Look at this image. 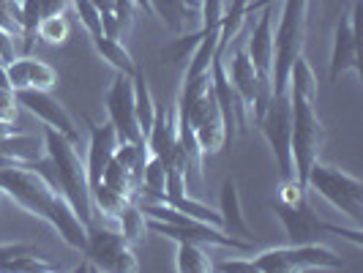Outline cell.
<instances>
[{"label":"cell","mask_w":363,"mask_h":273,"mask_svg":"<svg viewBox=\"0 0 363 273\" xmlns=\"http://www.w3.org/2000/svg\"><path fill=\"white\" fill-rule=\"evenodd\" d=\"M6 82H9L11 91H22V88L52 91L57 85V72L50 63L25 55V57H14V60L6 63Z\"/></svg>","instance_id":"obj_15"},{"label":"cell","mask_w":363,"mask_h":273,"mask_svg":"<svg viewBox=\"0 0 363 273\" xmlns=\"http://www.w3.org/2000/svg\"><path fill=\"white\" fill-rule=\"evenodd\" d=\"M0 202H3V191H0Z\"/></svg>","instance_id":"obj_36"},{"label":"cell","mask_w":363,"mask_h":273,"mask_svg":"<svg viewBox=\"0 0 363 273\" xmlns=\"http://www.w3.org/2000/svg\"><path fill=\"white\" fill-rule=\"evenodd\" d=\"M85 262L93 271H107V273H134L140 271L137 255L126 243V238L109 227H99L88 221L85 224V249H82Z\"/></svg>","instance_id":"obj_8"},{"label":"cell","mask_w":363,"mask_h":273,"mask_svg":"<svg viewBox=\"0 0 363 273\" xmlns=\"http://www.w3.org/2000/svg\"><path fill=\"white\" fill-rule=\"evenodd\" d=\"M257 126L262 131L265 143L271 145V153L279 167L281 183H292L295 169H292V150H290V137H292V112H290V96H271V101L265 104L262 115L257 118Z\"/></svg>","instance_id":"obj_9"},{"label":"cell","mask_w":363,"mask_h":273,"mask_svg":"<svg viewBox=\"0 0 363 273\" xmlns=\"http://www.w3.org/2000/svg\"><path fill=\"white\" fill-rule=\"evenodd\" d=\"M19 11H22V50L25 55L33 50V44H36V28L38 22H41V6H38V0H19Z\"/></svg>","instance_id":"obj_27"},{"label":"cell","mask_w":363,"mask_h":273,"mask_svg":"<svg viewBox=\"0 0 363 273\" xmlns=\"http://www.w3.org/2000/svg\"><path fill=\"white\" fill-rule=\"evenodd\" d=\"M361 17H363V3L352 0L350 11L342 14V19L333 28V47H330V79L336 82L342 74L352 72L361 77Z\"/></svg>","instance_id":"obj_10"},{"label":"cell","mask_w":363,"mask_h":273,"mask_svg":"<svg viewBox=\"0 0 363 273\" xmlns=\"http://www.w3.org/2000/svg\"><path fill=\"white\" fill-rule=\"evenodd\" d=\"M44 153L52 167V186L60 189V194L69 200L74 213L82 218V224L93 221L88 172H85V162L77 153V145L63 134H57L55 128L44 126Z\"/></svg>","instance_id":"obj_3"},{"label":"cell","mask_w":363,"mask_h":273,"mask_svg":"<svg viewBox=\"0 0 363 273\" xmlns=\"http://www.w3.org/2000/svg\"><path fill=\"white\" fill-rule=\"evenodd\" d=\"M104 107H107L109 123L118 131L121 143H145L140 123H137V109H134V82L126 74H115L104 93Z\"/></svg>","instance_id":"obj_11"},{"label":"cell","mask_w":363,"mask_h":273,"mask_svg":"<svg viewBox=\"0 0 363 273\" xmlns=\"http://www.w3.org/2000/svg\"><path fill=\"white\" fill-rule=\"evenodd\" d=\"M118 224H121V235L126 238V243H140V240H145L147 235V218L145 213L140 211V205L134 200H128L126 205H123V211L118 213V218H115Z\"/></svg>","instance_id":"obj_23"},{"label":"cell","mask_w":363,"mask_h":273,"mask_svg":"<svg viewBox=\"0 0 363 273\" xmlns=\"http://www.w3.org/2000/svg\"><path fill=\"white\" fill-rule=\"evenodd\" d=\"M175 140H178V115H175V104H162L156 107V115H153V123L145 134V145L147 153L164 159L172 147H175Z\"/></svg>","instance_id":"obj_18"},{"label":"cell","mask_w":363,"mask_h":273,"mask_svg":"<svg viewBox=\"0 0 363 273\" xmlns=\"http://www.w3.org/2000/svg\"><path fill=\"white\" fill-rule=\"evenodd\" d=\"M213 271H224V273H255V265L252 260H227V262H213Z\"/></svg>","instance_id":"obj_33"},{"label":"cell","mask_w":363,"mask_h":273,"mask_svg":"<svg viewBox=\"0 0 363 273\" xmlns=\"http://www.w3.org/2000/svg\"><path fill=\"white\" fill-rule=\"evenodd\" d=\"M175 268L181 273H211L213 271V260L208 257L202 243L191 240H178V257H175Z\"/></svg>","instance_id":"obj_22"},{"label":"cell","mask_w":363,"mask_h":273,"mask_svg":"<svg viewBox=\"0 0 363 273\" xmlns=\"http://www.w3.org/2000/svg\"><path fill=\"white\" fill-rule=\"evenodd\" d=\"M202 30H194V33H181V36H175L169 44H164L162 50H159V55H162L164 63H172V66H178V63H183V60H189L191 57V52L197 50V44L202 41Z\"/></svg>","instance_id":"obj_24"},{"label":"cell","mask_w":363,"mask_h":273,"mask_svg":"<svg viewBox=\"0 0 363 273\" xmlns=\"http://www.w3.org/2000/svg\"><path fill=\"white\" fill-rule=\"evenodd\" d=\"M74 6V11H77V19H79V25L88 30V36L96 38L101 36V14H99V9L93 6L91 0H69Z\"/></svg>","instance_id":"obj_28"},{"label":"cell","mask_w":363,"mask_h":273,"mask_svg":"<svg viewBox=\"0 0 363 273\" xmlns=\"http://www.w3.org/2000/svg\"><path fill=\"white\" fill-rule=\"evenodd\" d=\"M317 74L309 66V60L301 55L290 69L287 79V96H290V112H292V169L298 183L306 189V172L311 164L320 159L323 145H325V126L314 109L317 101Z\"/></svg>","instance_id":"obj_2"},{"label":"cell","mask_w":363,"mask_h":273,"mask_svg":"<svg viewBox=\"0 0 363 273\" xmlns=\"http://www.w3.org/2000/svg\"><path fill=\"white\" fill-rule=\"evenodd\" d=\"M273 9L271 6H265V9H259V19H257L255 30H252V36L246 41V55H249V60H252V66H255L257 77H259V82L262 85H268L271 88V66H273Z\"/></svg>","instance_id":"obj_14"},{"label":"cell","mask_w":363,"mask_h":273,"mask_svg":"<svg viewBox=\"0 0 363 273\" xmlns=\"http://www.w3.org/2000/svg\"><path fill=\"white\" fill-rule=\"evenodd\" d=\"M306 19H309V0H284L279 28L273 33L271 96H284L287 93L292 63L303 55Z\"/></svg>","instance_id":"obj_4"},{"label":"cell","mask_w":363,"mask_h":273,"mask_svg":"<svg viewBox=\"0 0 363 273\" xmlns=\"http://www.w3.org/2000/svg\"><path fill=\"white\" fill-rule=\"evenodd\" d=\"M36 38H41L50 47H63L72 38V19L66 17V14L44 17L36 28Z\"/></svg>","instance_id":"obj_25"},{"label":"cell","mask_w":363,"mask_h":273,"mask_svg":"<svg viewBox=\"0 0 363 273\" xmlns=\"http://www.w3.org/2000/svg\"><path fill=\"white\" fill-rule=\"evenodd\" d=\"M126 197L123 194H118V191H112L107 183H96V186H91V205L93 211H99L101 216L107 218H118V213L123 211V205H126Z\"/></svg>","instance_id":"obj_26"},{"label":"cell","mask_w":363,"mask_h":273,"mask_svg":"<svg viewBox=\"0 0 363 273\" xmlns=\"http://www.w3.org/2000/svg\"><path fill=\"white\" fill-rule=\"evenodd\" d=\"M17 104L25 107L36 121H41L44 126L55 128L57 134H63L66 140H72L74 145L79 143V128L74 123V118L69 115V109L63 107L50 91H36V88H22L14 91Z\"/></svg>","instance_id":"obj_13"},{"label":"cell","mask_w":363,"mask_h":273,"mask_svg":"<svg viewBox=\"0 0 363 273\" xmlns=\"http://www.w3.org/2000/svg\"><path fill=\"white\" fill-rule=\"evenodd\" d=\"M276 0H249V6H246V14H255L259 9H265V6H273Z\"/></svg>","instance_id":"obj_35"},{"label":"cell","mask_w":363,"mask_h":273,"mask_svg":"<svg viewBox=\"0 0 363 273\" xmlns=\"http://www.w3.org/2000/svg\"><path fill=\"white\" fill-rule=\"evenodd\" d=\"M246 6H249V0H233V3L224 9V17H221V25H218V44H216L218 57L227 55L230 41H235V36L240 33L243 19L249 17V14H246Z\"/></svg>","instance_id":"obj_21"},{"label":"cell","mask_w":363,"mask_h":273,"mask_svg":"<svg viewBox=\"0 0 363 273\" xmlns=\"http://www.w3.org/2000/svg\"><path fill=\"white\" fill-rule=\"evenodd\" d=\"M91 41H93V50L101 55V60H107L115 72L126 74V77H134L137 63H134V57H131V52L123 47V41H121V38H109V36L101 33V36L91 38Z\"/></svg>","instance_id":"obj_20"},{"label":"cell","mask_w":363,"mask_h":273,"mask_svg":"<svg viewBox=\"0 0 363 273\" xmlns=\"http://www.w3.org/2000/svg\"><path fill=\"white\" fill-rule=\"evenodd\" d=\"M0 191H3V197H9L22 211H28L30 216L44 218L69 249L82 255V249H85L82 218L74 213L69 200L55 189L52 181L44 172L33 169V164L0 167Z\"/></svg>","instance_id":"obj_1"},{"label":"cell","mask_w":363,"mask_h":273,"mask_svg":"<svg viewBox=\"0 0 363 273\" xmlns=\"http://www.w3.org/2000/svg\"><path fill=\"white\" fill-rule=\"evenodd\" d=\"M0 30H6L9 36L22 38V11H19V0H0Z\"/></svg>","instance_id":"obj_29"},{"label":"cell","mask_w":363,"mask_h":273,"mask_svg":"<svg viewBox=\"0 0 363 273\" xmlns=\"http://www.w3.org/2000/svg\"><path fill=\"white\" fill-rule=\"evenodd\" d=\"M306 191L320 194L328 200L336 211H342L355 227H361L363 221V183L361 178L350 175L339 167L323 164L320 159L311 164L306 172Z\"/></svg>","instance_id":"obj_5"},{"label":"cell","mask_w":363,"mask_h":273,"mask_svg":"<svg viewBox=\"0 0 363 273\" xmlns=\"http://www.w3.org/2000/svg\"><path fill=\"white\" fill-rule=\"evenodd\" d=\"M276 211V218L281 221L284 233L290 238V243H317L323 235H339L347 238L350 243L355 246H363V230L361 227H352V230H345L339 224H328L323 218L314 213L309 202V194H303L298 202L292 205H284V202H276L273 205Z\"/></svg>","instance_id":"obj_7"},{"label":"cell","mask_w":363,"mask_h":273,"mask_svg":"<svg viewBox=\"0 0 363 273\" xmlns=\"http://www.w3.org/2000/svg\"><path fill=\"white\" fill-rule=\"evenodd\" d=\"M91 126V145H88V159H85V172H88V186H96L101 183V175L107 169L109 159L118 147V131L112 128V123H93L88 121Z\"/></svg>","instance_id":"obj_16"},{"label":"cell","mask_w":363,"mask_h":273,"mask_svg":"<svg viewBox=\"0 0 363 273\" xmlns=\"http://www.w3.org/2000/svg\"><path fill=\"white\" fill-rule=\"evenodd\" d=\"M150 3V14L162 19V25L172 33L181 36L189 28V14H191V3L189 0H147ZM200 11V9H197Z\"/></svg>","instance_id":"obj_19"},{"label":"cell","mask_w":363,"mask_h":273,"mask_svg":"<svg viewBox=\"0 0 363 273\" xmlns=\"http://www.w3.org/2000/svg\"><path fill=\"white\" fill-rule=\"evenodd\" d=\"M252 265H255V273H295L306 268L342 271L345 260L317 240V243H292L281 249H265L252 257Z\"/></svg>","instance_id":"obj_6"},{"label":"cell","mask_w":363,"mask_h":273,"mask_svg":"<svg viewBox=\"0 0 363 273\" xmlns=\"http://www.w3.org/2000/svg\"><path fill=\"white\" fill-rule=\"evenodd\" d=\"M224 69H227V77L235 88L240 104L246 109V115H255V121L262 115L265 104L271 101V88L259 82L255 66L249 60V55L243 47H238L235 52H230V63L224 60Z\"/></svg>","instance_id":"obj_12"},{"label":"cell","mask_w":363,"mask_h":273,"mask_svg":"<svg viewBox=\"0 0 363 273\" xmlns=\"http://www.w3.org/2000/svg\"><path fill=\"white\" fill-rule=\"evenodd\" d=\"M38 6H41V19L57 17V14H66L69 0H38Z\"/></svg>","instance_id":"obj_34"},{"label":"cell","mask_w":363,"mask_h":273,"mask_svg":"<svg viewBox=\"0 0 363 273\" xmlns=\"http://www.w3.org/2000/svg\"><path fill=\"white\" fill-rule=\"evenodd\" d=\"M17 96L11 88H0V121L3 123H14L17 121Z\"/></svg>","instance_id":"obj_32"},{"label":"cell","mask_w":363,"mask_h":273,"mask_svg":"<svg viewBox=\"0 0 363 273\" xmlns=\"http://www.w3.org/2000/svg\"><path fill=\"white\" fill-rule=\"evenodd\" d=\"M33 252H38V249L30 243H0V273L6 271V265L11 260H17L22 255H33Z\"/></svg>","instance_id":"obj_31"},{"label":"cell","mask_w":363,"mask_h":273,"mask_svg":"<svg viewBox=\"0 0 363 273\" xmlns=\"http://www.w3.org/2000/svg\"><path fill=\"white\" fill-rule=\"evenodd\" d=\"M224 0H200V30L202 33H211L218 30L221 17H224Z\"/></svg>","instance_id":"obj_30"},{"label":"cell","mask_w":363,"mask_h":273,"mask_svg":"<svg viewBox=\"0 0 363 273\" xmlns=\"http://www.w3.org/2000/svg\"><path fill=\"white\" fill-rule=\"evenodd\" d=\"M218 216H221V230H224V233L240 238V240L255 243V233H252L249 221L243 216L240 191H238V181L233 175H227L224 183H221V191H218Z\"/></svg>","instance_id":"obj_17"}]
</instances>
